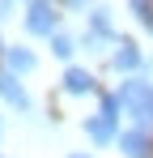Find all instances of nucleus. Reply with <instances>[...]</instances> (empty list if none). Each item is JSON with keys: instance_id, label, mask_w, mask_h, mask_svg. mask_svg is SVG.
Here are the masks:
<instances>
[{"instance_id": "12", "label": "nucleus", "mask_w": 153, "mask_h": 158, "mask_svg": "<svg viewBox=\"0 0 153 158\" xmlns=\"http://www.w3.org/2000/svg\"><path fill=\"white\" fill-rule=\"evenodd\" d=\"M64 4H68V9H85L89 0H64Z\"/></svg>"}, {"instance_id": "9", "label": "nucleus", "mask_w": 153, "mask_h": 158, "mask_svg": "<svg viewBox=\"0 0 153 158\" xmlns=\"http://www.w3.org/2000/svg\"><path fill=\"white\" fill-rule=\"evenodd\" d=\"M73 52H76L73 34H64V30H55V34H51V56H55V60H73Z\"/></svg>"}, {"instance_id": "8", "label": "nucleus", "mask_w": 153, "mask_h": 158, "mask_svg": "<svg viewBox=\"0 0 153 158\" xmlns=\"http://www.w3.org/2000/svg\"><path fill=\"white\" fill-rule=\"evenodd\" d=\"M4 60H9V73L17 77V73H34V52L30 47H4Z\"/></svg>"}, {"instance_id": "4", "label": "nucleus", "mask_w": 153, "mask_h": 158, "mask_svg": "<svg viewBox=\"0 0 153 158\" xmlns=\"http://www.w3.org/2000/svg\"><path fill=\"white\" fill-rule=\"evenodd\" d=\"M115 120L119 115H106V111H98V115H89L85 120V137L94 141V145H111L119 132H115Z\"/></svg>"}, {"instance_id": "7", "label": "nucleus", "mask_w": 153, "mask_h": 158, "mask_svg": "<svg viewBox=\"0 0 153 158\" xmlns=\"http://www.w3.org/2000/svg\"><path fill=\"white\" fill-rule=\"evenodd\" d=\"M0 98H4L9 107H17V111H30V107H34L30 94L22 90V81L13 77V73H0Z\"/></svg>"}, {"instance_id": "2", "label": "nucleus", "mask_w": 153, "mask_h": 158, "mask_svg": "<svg viewBox=\"0 0 153 158\" xmlns=\"http://www.w3.org/2000/svg\"><path fill=\"white\" fill-rule=\"evenodd\" d=\"M55 30H60L55 4H51V0H30V9H26V34H43V39H51Z\"/></svg>"}, {"instance_id": "1", "label": "nucleus", "mask_w": 153, "mask_h": 158, "mask_svg": "<svg viewBox=\"0 0 153 158\" xmlns=\"http://www.w3.org/2000/svg\"><path fill=\"white\" fill-rule=\"evenodd\" d=\"M106 43H119V39H115V22H111V9H94L81 47H85V52H106Z\"/></svg>"}, {"instance_id": "11", "label": "nucleus", "mask_w": 153, "mask_h": 158, "mask_svg": "<svg viewBox=\"0 0 153 158\" xmlns=\"http://www.w3.org/2000/svg\"><path fill=\"white\" fill-rule=\"evenodd\" d=\"M13 17V0H0V22H9Z\"/></svg>"}, {"instance_id": "15", "label": "nucleus", "mask_w": 153, "mask_h": 158, "mask_svg": "<svg viewBox=\"0 0 153 158\" xmlns=\"http://www.w3.org/2000/svg\"><path fill=\"white\" fill-rule=\"evenodd\" d=\"M0 56H4V39H0Z\"/></svg>"}, {"instance_id": "5", "label": "nucleus", "mask_w": 153, "mask_h": 158, "mask_svg": "<svg viewBox=\"0 0 153 158\" xmlns=\"http://www.w3.org/2000/svg\"><path fill=\"white\" fill-rule=\"evenodd\" d=\"M111 64H115L119 73H128V77H132V73L145 64V56H140V47H136L132 39H119V43H115V56H111Z\"/></svg>"}, {"instance_id": "13", "label": "nucleus", "mask_w": 153, "mask_h": 158, "mask_svg": "<svg viewBox=\"0 0 153 158\" xmlns=\"http://www.w3.org/2000/svg\"><path fill=\"white\" fill-rule=\"evenodd\" d=\"M68 158H89V154H68Z\"/></svg>"}, {"instance_id": "14", "label": "nucleus", "mask_w": 153, "mask_h": 158, "mask_svg": "<svg viewBox=\"0 0 153 158\" xmlns=\"http://www.w3.org/2000/svg\"><path fill=\"white\" fill-rule=\"evenodd\" d=\"M149 115H153V94H149Z\"/></svg>"}, {"instance_id": "6", "label": "nucleus", "mask_w": 153, "mask_h": 158, "mask_svg": "<svg viewBox=\"0 0 153 158\" xmlns=\"http://www.w3.org/2000/svg\"><path fill=\"white\" fill-rule=\"evenodd\" d=\"M60 85H64V94H94V90H98V81H94V73H89V69H64V81H60Z\"/></svg>"}, {"instance_id": "10", "label": "nucleus", "mask_w": 153, "mask_h": 158, "mask_svg": "<svg viewBox=\"0 0 153 158\" xmlns=\"http://www.w3.org/2000/svg\"><path fill=\"white\" fill-rule=\"evenodd\" d=\"M132 4V17H140L145 26H153V0H128Z\"/></svg>"}, {"instance_id": "3", "label": "nucleus", "mask_w": 153, "mask_h": 158, "mask_svg": "<svg viewBox=\"0 0 153 158\" xmlns=\"http://www.w3.org/2000/svg\"><path fill=\"white\" fill-rule=\"evenodd\" d=\"M115 141H119V154H124V158H149V154H153V137H149V128H136V124H132V128L119 132Z\"/></svg>"}]
</instances>
